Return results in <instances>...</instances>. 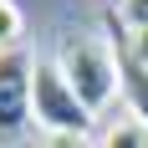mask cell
<instances>
[{"label": "cell", "mask_w": 148, "mask_h": 148, "mask_svg": "<svg viewBox=\"0 0 148 148\" xmlns=\"http://www.w3.org/2000/svg\"><path fill=\"white\" fill-rule=\"evenodd\" d=\"M56 72L66 77V87L82 97V107H87L92 118L107 112L112 97H118V87H123V77H118V51H112L107 41H92V36H72V41L61 46Z\"/></svg>", "instance_id": "obj_1"}, {"label": "cell", "mask_w": 148, "mask_h": 148, "mask_svg": "<svg viewBox=\"0 0 148 148\" xmlns=\"http://www.w3.org/2000/svg\"><path fill=\"white\" fill-rule=\"evenodd\" d=\"M31 118H36V128H46V138H87L92 128V112L82 107V97L66 87V77L56 66H36Z\"/></svg>", "instance_id": "obj_2"}, {"label": "cell", "mask_w": 148, "mask_h": 148, "mask_svg": "<svg viewBox=\"0 0 148 148\" xmlns=\"http://www.w3.org/2000/svg\"><path fill=\"white\" fill-rule=\"evenodd\" d=\"M31 87H36V66L26 51H0V143H15L31 123Z\"/></svg>", "instance_id": "obj_3"}, {"label": "cell", "mask_w": 148, "mask_h": 148, "mask_svg": "<svg viewBox=\"0 0 148 148\" xmlns=\"http://www.w3.org/2000/svg\"><path fill=\"white\" fill-rule=\"evenodd\" d=\"M118 51V77H123V97H128V112H133L138 123L148 128V66H138L123 46H112Z\"/></svg>", "instance_id": "obj_4"}, {"label": "cell", "mask_w": 148, "mask_h": 148, "mask_svg": "<svg viewBox=\"0 0 148 148\" xmlns=\"http://www.w3.org/2000/svg\"><path fill=\"white\" fill-rule=\"evenodd\" d=\"M92 148H148V128L133 118V112H123V118H112L102 133H97Z\"/></svg>", "instance_id": "obj_5"}, {"label": "cell", "mask_w": 148, "mask_h": 148, "mask_svg": "<svg viewBox=\"0 0 148 148\" xmlns=\"http://www.w3.org/2000/svg\"><path fill=\"white\" fill-rule=\"evenodd\" d=\"M118 26L133 36V31H148V0H118Z\"/></svg>", "instance_id": "obj_6"}, {"label": "cell", "mask_w": 148, "mask_h": 148, "mask_svg": "<svg viewBox=\"0 0 148 148\" xmlns=\"http://www.w3.org/2000/svg\"><path fill=\"white\" fill-rule=\"evenodd\" d=\"M21 41V10H15V0H0V51H15Z\"/></svg>", "instance_id": "obj_7"}, {"label": "cell", "mask_w": 148, "mask_h": 148, "mask_svg": "<svg viewBox=\"0 0 148 148\" xmlns=\"http://www.w3.org/2000/svg\"><path fill=\"white\" fill-rule=\"evenodd\" d=\"M123 51H128V56H133L138 66H148V31H133V36L123 41Z\"/></svg>", "instance_id": "obj_8"}, {"label": "cell", "mask_w": 148, "mask_h": 148, "mask_svg": "<svg viewBox=\"0 0 148 148\" xmlns=\"http://www.w3.org/2000/svg\"><path fill=\"white\" fill-rule=\"evenodd\" d=\"M36 148H87V138H41Z\"/></svg>", "instance_id": "obj_9"}]
</instances>
